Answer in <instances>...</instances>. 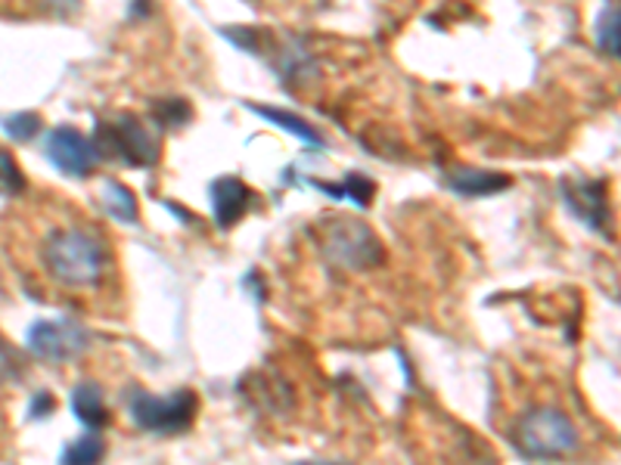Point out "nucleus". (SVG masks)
Returning <instances> with one entry per match:
<instances>
[{"label": "nucleus", "instance_id": "19", "mask_svg": "<svg viewBox=\"0 0 621 465\" xmlns=\"http://www.w3.org/2000/svg\"><path fill=\"white\" fill-rule=\"evenodd\" d=\"M25 379V357L13 345L0 342V385H16Z\"/></svg>", "mask_w": 621, "mask_h": 465}, {"label": "nucleus", "instance_id": "16", "mask_svg": "<svg viewBox=\"0 0 621 465\" xmlns=\"http://www.w3.org/2000/svg\"><path fill=\"white\" fill-rule=\"evenodd\" d=\"M103 456H106V441H103L100 434H84L79 441H72L69 446H62L60 453V463L65 465H91V463H100Z\"/></svg>", "mask_w": 621, "mask_h": 465}, {"label": "nucleus", "instance_id": "11", "mask_svg": "<svg viewBox=\"0 0 621 465\" xmlns=\"http://www.w3.org/2000/svg\"><path fill=\"white\" fill-rule=\"evenodd\" d=\"M444 187L451 193L457 195H473V199H481V195H498L503 190L513 187V177L510 175H498V171H479V168H454L444 175Z\"/></svg>", "mask_w": 621, "mask_h": 465}, {"label": "nucleus", "instance_id": "5", "mask_svg": "<svg viewBox=\"0 0 621 465\" xmlns=\"http://www.w3.org/2000/svg\"><path fill=\"white\" fill-rule=\"evenodd\" d=\"M124 401H128L131 422L150 434H181L196 422V413H200V397L190 388H181L168 397H156L141 385H134Z\"/></svg>", "mask_w": 621, "mask_h": 465}, {"label": "nucleus", "instance_id": "14", "mask_svg": "<svg viewBox=\"0 0 621 465\" xmlns=\"http://www.w3.org/2000/svg\"><path fill=\"white\" fill-rule=\"evenodd\" d=\"M252 112H259L261 118H267L271 124H277L283 131H289V134H296L304 143V146H314V150H323V136L318 128H311L304 118L292 116V112H286V109H277V106H261V103H246Z\"/></svg>", "mask_w": 621, "mask_h": 465}, {"label": "nucleus", "instance_id": "2", "mask_svg": "<svg viewBox=\"0 0 621 465\" xmlns=\"http://www.w3.org/2000/svg\"><path fill=\"white\" fill-rule=\"evenodd\" d=\"M318 249L326 264L348 273L377 271L385 264V246L377 230L361 217H323L314 227Z\"/></svg>", "mask_w": 621, "mask_h": 465}, {"label": "nucleus", "instance_id": "13", "mask_svg": "<svg viewBox=\"0 0 621 465\" xmlns=\"http://www.w3.org/2000/svg\"><path fill=\"white\" fill-rule=\"evenodd\" d=\"M100 205L103 212L109 214L112 220H119V224H138V217H141L138 195L131 193L124 183H119V180H103Z\"/></svg>", "mask_w": 621, "mask_h": 465}, {"label": "nucleus", "instance_id": "18", "mask_svg": "<svg viewBox=\"0 0 621 465\" xmlns=\"http://www.w3.org/2000/svg\"><path fill=\"white\" fill-rule=\"evenodd\" d=\"M597 44L606 57L619 59V10L616 7H606L597 20Z\"/></svg>", "mask_w": 621, "mask_h": 465}, {"label": "nucleus", "instance_id": "15", "mask_svg": "<svg viewBox=\"0 0 621 465\" xmlns=\"http://www.w3.org/2000/svg\"><path fill=\"white\" fill-rule=\"evenodd\" d=\"M308 183L323 190L326 195H333V199H348V202H355L358 208H367V205L373 202V195H377V183L367 175H358V171L345 175L342 183H323V180H308Z\"/></svg>", "mask_w": 621, "mask_h": 465}, {"label": "nucleus", "instance_id": "4", "mask_svg": "<svg viewBox=\"0 0 621 465\" xmlns=\"http://www.w3.org/2000/svg\"><path fill=\"white\" fill-rule=\"evenodd\" d=\"M94 146L100 162H116L121 168H156L162 158V146L156 136L146 131V124L128 112L112 118H97Z\"/></svg>", "mask_w": 621, "mask_h": 465}, {"label": "nucleus", "instance_id": "23", "mask_svg": "<svg viewBox=\"0 0 621 465\" xmlns=\"http://www.w3.org/2000/svg\"><path fill=\"white\" fill-rule=\"evenodd\" d=\"M57 407V401H53V394H47V391H38V397L32 401V419H47L50 413Z\"/></svg>", "mask_w": 621, "mask_h": 465}, {"label": "nucleus", "instance_id": "8", "mask_svg": "<svg viewBox=\"0 0 621 465\" xmlns=\"http://www.w3.org/2000/svg\"><path fill=\"white\" fill-rule=\"evenodd\" d=\"M609 183L606 180H587V177H578V180H560V199L562 205L569 208V214L575 220H582L587 230L606 233V224H609Z\"/></svg>", "mask_w": 621, "mask_h": 465}, {"label": "nucleus", "instance_id": "22", "mask_svg": "<svg viewBox=\"0 0 621 465\" xmlns=\"http://www.w3.org/2000/svg\"><path fill=\"white\" fill-rule=\"evenodd\" d=\"M40 10L53 13V16H65V13H75L81 0H35Z\"/></svg>", "mask_w": 621, "mask_h": 465}, {"label": "nucleus", "instance_id": "21", "mask_svg": "<svg viewBox=\"0 0 621 465\" xmlns=\"http://www.w3.org/2000/svg\"><path fill=\"white\" fill-rule=\"evenodd\" d=\"M25 190V175L20 171L16 158L0 150V195H20Z\"/></svg>", "mask_w": 621, "mask_h": 465}, {"label": "nucleus", "instance_id": "12", "mask_svg": "<svg viewBox=\"0 0 621 465\" xmlns=\"http://www.w3.org/2000/svg\"><path fill=\"white\" fill-rule=\"evenodd\" d=\"M72 413L79 419L81 426H87V431H100V428L109 426V407H106V394L97 382H81L75 391H72Z\"/></svg>", "mask_w": 621, "mask_h": 465}, {"label": "nucleus", "instance_id": "6", "mask_svg": "<svg viewBox=\"0 0 621 465\" xmlns=\"http://www.w3.org/2000/svg\"><path fill=\"white\" fill-rule=\"evenodd\" d=\"M87 348H91V332L79 320L62 317V320H38L28 326V350L47 363L79 360Z\"/></svg>", "mask_w": 621, "mask_h": 465}, {"label": "nucleus", "instance_id": "20", "mask_svg": "<svg viewBox=\"0 0 621 465\" xmlns=\"http://www.w3.org/2000/svg\"><path fill=\"white\" fill-rule=\"evenodd\" d=\"M3 131L13 136L16 143H28L40 134V116L35 112H16V116L3 118Z\"/></svg>", "mask_w": 621, "mask_h": 465}, {"label": "nucleus", "instance_id": "7", "mask_svg": "<svg viewBox=\"0 0 621 465\" xmlns=\"http://www.w3.org/2000/svg\"><path fill=\"white\" fill-rule=\"evenodd\" d=\"M44 155L50 158V165L62 171L65 177H75V180H84L97 171L100 165V155H97V146L87 134H81L79 128H53L50 134L44 136Z\"/></svg>", "mask_w": 621, "mask_h": 465}, {"label": "nucleus", "instance_id": "3", "mask_svg": "<svg viewBox=\"0 0 621 465\" xmlns=\"http://www.w3.org/2000/svg\"><path fill=\"white\" fill-rule=\"evenodd\" d=\"M510 438L516 453L525 460H560L575 453L582 444L575 422L557 407H535L522 413Z\"/></svg>", "mask_w": 621, "mask_h": 465}, {"label": "nucleus", "instance_id": "1", "mask_svg": "<svg viewBox=\"0 0 621 465\" xmlns=\"http://www.w3.org/2000/svg\"><path fill=\"white\" fill-rule=\"evenodd\" d=\"M40 261L53 283L87 289L106 276L112 254L100 233L87 227H60L47 233V239L40 242Z\"/></svg>", "mask_w": 621, "mask_h": 465}, {"label": "nucleus", "instance_id": "9", "mask_svg": "<svg viewBox=\"0 0 621 465\" xmlns=\"http://www.w3.org/2000/svg\"><path fill=\"white\" fill-rule=\"evenodd\" d=\"M208 202H212L215 224H218L220 230H230V227H237L242 217H246L249 205L255 202V193L246 187L242 177L224 175L208 187Z\"/></svg>", "mask_w": 621, "mask_h": 465}, {"label": "nucleus", "instance_id": "17", "mask_svg": "<svg viewBox=\"0 0 621 465\" xmlns=\"http://www.w3.org/2000/svg\"><path fill=\"white\" fill-rule=\"evenodd\" d=\"M153 121L159 124L162 131H178V128L193 121V106L181 97L153 103Z\"/></svg>", "mask_w": 621, "mask_h": 465}, {"label": "nucleus", "instance_id": "10", "mask_svg": "<svg viewBox=\"0 0 621 465\" xmlns=\"http://www.w3.org/2000/svg\"><path fill=\"white\" fill-rule=\"evenodd\" d=\"M240 394L252 407L261 409V413H271V416H286L289 409L296 407L292 388L286 385L280 372H252V375H246Z\"/></svg>", "mask_w": 621, "mask_h": 465}]
</instances>
